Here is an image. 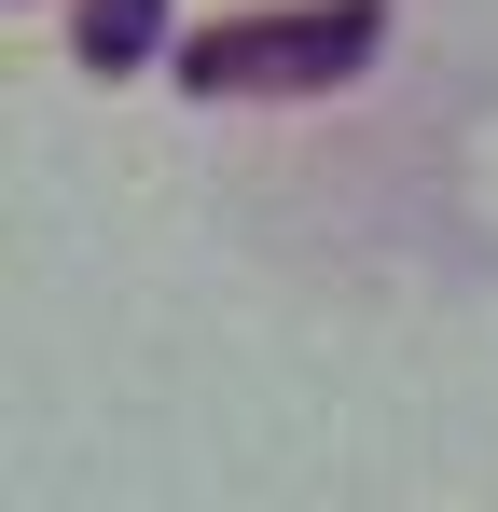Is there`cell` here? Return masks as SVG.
I'll list each match as a JSON object with an SVG mask.
<instances>
[{"mask_svg":"<svg viewBox=\"0 0 498 512\" xmlns=\"http://www.w3.org/2000/svg\"><path fill=\"white\" fill-rule=\"evenodd\" d=\"M360 42H374L360 0H332V14H263V28H208V42H194V84H332Z\"/></svg>","mask_w":498,"mask_h":512,"instance_id":"1","label":"cell"},{"mask_svg":"<svg viewBox=\"0 0 498 512\" xmlns=\"http://www.w3.org/2000/svg\"><path fill=\"white\" fill-rule=\"evenodd\" d=\"M83 42H97V56H139V42H153V0H83Z\"/></svg>","mask_w":498,"mask_h":512,"instance_id":"2","label":"cell"}]
</instances>
